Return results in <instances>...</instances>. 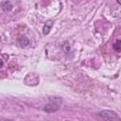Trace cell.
<instances>
[{"mask_svg": "<svg viewBox=\"0 0 121 121\" xmlns=\"http://www.w3.org/2000/svg\"><path fill=\"white\" fill-rule=\"evenodd\" d=\"M52 26H53V22L51 21V20H48L45 24H44V26H43V33L44 34V35H46V34H48L49 33V31L51 30V28H52Z\"/></svg>", "mask_w": 121, "mask_h": 121, "instance_id": "3", "label": "cell"}, {"mask_svg": "<svg viewBox=\"0 0 121 121\" xmlns=\"http://www.w3.org/2000/svg\"><path fill=\"white\" fill-rule=\"evenodd\" d=\"M116 1H117V2H118L120 5H121V0H116Z\"/></svg>", "mask_w": 121, "mask_h": 121, "instance_id": "5", "label": "cell"}, {"mask_svg": "<svg viewBox=\"0 0 121 121\" xmlns=\"http://www.w3.org/2000/svg\"><path fill=\"white\" fill-rule=\"evenodd\" d=\"M98 117L103 119V120H120L119 116L112 111L110 110H106V111H102L98 113Z\"/></svg>", "mask_w": 121, "mask_h": 121, "instance_id": "1", "label": "cell"}, {"mask_svg": "<svg viewBox=\"0 0 121 121\" xmlns=\"http://www.w3.org/2000/svg\"><path fill=\"white\" fill-rule=\"evenodd\" d=\"M59 109V104H55V103H49L47 104L45 107H44V111L47 112H55Z\"/></svg>", "mask_w": 121, "mask_h": 121, "instance_id": "2", "label": "cell"}, {"mask_svg": "<svg viewBox=\"0 0 121 121\" xmlns=\"http://www.w3.org/2000/svg\"><path fill=\"white\" fill-rule=\"evenodd\" d=\"M113 48L116 50V51H118V52H120L121 51V41H116L115 43H114V44H113Z\"/></svg>", "mask_w": 121, "mask_h": 121, "instance_id": "4", "label": "cell"}]
</instances>
